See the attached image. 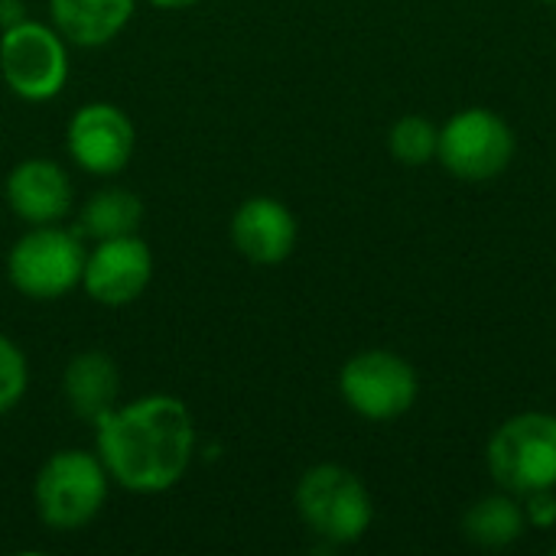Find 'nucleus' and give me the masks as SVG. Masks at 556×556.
I'll list each match as a JSON object with an SVG mask.
<instances>
[{
    "label": "nucleus",
    "mask_w": 556,
    "mask_h": 556,
    "mask_svg": "<svg viewBox=\"0 0 556 556\" xmlns=\"http://www.w3.org/2000/svg\"><path fill=\"white\" fill-rule=\"evenodd\" d=\"M143 218V202L130 189H101L81 208V235L104 241L121 235H137Z\"/></svg>",
    "instance_id": "obj_16"
},
{
    "label": "nucleus",
    "mask_w": 556,
    "mask_h": 556,
    "mask_svg": "<svg viewBox=\"0 0 556 556\" xmlns=\"http://www.w3.org/2000/svg\"><path fill=\"white\" fill-rule=\"evenodd\" d=\"M62 391H65L72 414L94 424L111 407H117V394H121L117 365L104 352H81L68 362Z\"/></svg>",
    "instance_id": "obj_14"
},
{
    "label": "nucleus",
    "mask_w": 556,
    "mask_h": 556,
    "mask_svg": "<svg viewBox=\"0 0 556 556\" xmlns=\"http://www.w3.org/2000/svg\"><path fill=\"white\" fill-rule=\"evenodd\" d=\"M65 143H68V156L85 173L114 176L130 163L137 147V130L117 104L91 101L72 114L65 127Z\"/></svg>",
    "instance_id": "obj_9"
},
{
    "label": "nucleus",
    "mask_w": 556,
    "mask_h": 556,
    "mask_svg": "<svg viewBox=\"0 0 556 556\" xmlns=\"http://www.w3.org/2000/svg\"><path fill=\"white\" fill-rule=\"evenodd\" d=\"M137 0H49L52 26L65 42L94 49L111 42L134 16Z\"/></svg>",
    "instance_id": "obj_13"
},
{
    "label": "nucleus",
    "mask_w": 556,
    "mask_h": 556,
    "mask_svg": "<svg viewBox=\"0 0 556 556\" xmlns=\"http://www.w3.org/2000/svg\"><path fill=\"white\" fill-rule=\"evenodd\" d=\"M20 20H26L23 16V3L20 0H0V26L7 29V26H13Z\"/></svg>",
    "instance_id": "obj_20"
},
{
    "label": "nucleus",
    "mask_w": 556,
    "mask_h": 556,
    "mask_svg": "<svg viewBox=\"0 0 556 556\" xmlns=\"http://www.w3.org/2000/svg\"><path fill=\"white\" fill-rule=\"evenodd\" d=\"M108 469L98 453L62 450L49 456L36 476L33 498L46 528L78 531L98 518L108 502Z\"/></svg>",
    "instance_id": "obj_4"
},
{
    "label": "nucleus",
    "mask_w": 556,
    "mask_h": 556,
    "mask_svg": "<svg viewBox=\"0 0 556 556\" xmlns=\"http://www.w3.org/2000/svg\"><path fill=\"white\" fill-rule=\"evenodd\" d=\"M296 218L293 212L270 195H254L238 205L231 215V244L235 251L261 267L283 264L296 248Z\"/></svg>",
    "instance_id": "obj_11"
},
{
    "label": "nucleus",
    "mask_w": 556,
    "mask_h": 556,
    "mask_svg": "<svg viewBox=\"0 0 556 556\" xmlns=\"http://www.w3.org/2000/svg\"><path fill=\"white\" fill-rule=\"evenodd\" d=\"M518 140L511 124L492 108H463L440 127L437 160L466 182L498 179L515 160Z\"/></svg>",
    "instance_id": "obj_5"
},
{
    "label": "nucleus",
    "mask_w": 556,
    "mask_h": 556,
    "mask_svg": "<svg viewBox=\"0 0 556 556\" xmlns=\"http://www.w3.org/2000/svg\"><path fill=\"white\" fill-rule=\"evenodd\" d=\"M153 280V254L137 235L104 238L85 254L81 287L94 303L127 306Z\"/></svg>",
    "instance_id": "obj_10"
},
{
    "label": "nucleus",
    "mask_w": 556,
    "mask_h": 556,
    "mask_svg": "<svg viewBox=\"0 0 556 556\" xmlns=\"http://www.w3.org/2000/svg\"><path fill=\"white\" fill-rule=\"evenodd\" d=\"M296 511L303 525L329 544H355L375 521V502L365 482L336 463L303 472L296 485Z\"/></svg>",
    "instance_id": "obj_3"
},
{
    "label": "nucleus",
    "mask_w": 556,
    "mask_h": 556,
    "mask_svg": "<svg viewBox=\"0 0 556 556\" xmlns=\"http://www.w3.org/2000/svg\"><path fill=\"white\" fill-rule=\"evenodd\" d=\"M29 384V368H26V355L20 352V345L7 336H0V414L13 410Z\"/></svg>",
    "instance_id": "obj_18"
},
{
    "label": "nucleus",
    "mask_w": 556,
    "mask_h": 556,
    "mask_svg": "<svg viewBox=\"0 0 556 556\" xmlns=\"http://www.w3.org/2000/svg\"><path fill=\"white\" fill-rule=\"evenodd\" d=\"M0 78L23 101H49L68 81L65 36L39 20H20L0 33Z\"/></svg>",
    "instance_id": "obj_8"
},
{
    "label": "nucleus",
    "mask_w": 556,
    "mask_h": 556,
    "mask_svg": "<svg viewBox=\"0 0 556 556\" xmlns=\"http://www.w3.org/2000/svg\"><path fill=\"white\" fill-rule=\"evenodd\" d=\"M85 248L81 238L68 228L33 225L7 257L10 283L29 300H59L81 283L85 274Z\"/></svg>",
    "instance_id": "obj_6"
},
{
    "label": "nucleus",
    "mask_w": 556,
    "mask_h": 556,
    "mask_svg": "<svg viewBox=\"0 0 556 556\" xmlns=\"http://www.w3.org/2000/svg\"><path fill=\"white\" fill-rule=\"evenodd\" d=\"M339 394L358 417L388 424L417 404L420 378L404 355L391 349H365L342 365Z\"/></svg>",
    "instance_id": "obj_7"
},
{
    "label": "nucleus",
    "mask_w": 556,
    "mask_h": 556,
    "mask_svg": "<svg viewBox=\"0 0 556 556\" xmlns=\"http://www.w3.org/2000/svg\"><path fill=\"white\" fill-rule=\"evenodd\" d=\"M525 531H528L525 508L505 489L498 495H485V498L472 502L463 515V538L482 551H505V547L518 544L525 538Z\"/></svg>",
    "instance_id": "obj_15"
},
{
    "label": "nucleus",
    "mask_w": 556,
    "mask_h": 556,
    "mask_svg": "<svg viewBox=\"0 0 556 556\" xmlns=\"http://www.w3.org/2000/svg\"><path fill=\"white\" fill-rule=\"evenodd\" d=\"M521 498H525L521 508H525L528 528H541V531L556 528V489H541V492H531Z\"/></svg>",
    "instance_id": "obj_19"
},
{
    "label": "nucleus",
    "mask_w": 556,
    "mask_h": 556,
    "mask_svg": "<svg viewBox=\"0 0 556 556\" xmlns=\"http://www.w3.org/2000/svg\"><path fill=\"white\" fill-rule=\"evenodd\" d=\"M547 3H556V0H547Z\"/></svg>",
    "instance_id": "obj_22"
},
{
    "label": "nucleus",
    "mask_w": 556,
    "mask_h": 556,
    "mask_svg": "<svg viewBox=\"0 0 556 556\" xmlns=\"http://www.w3.org/2000/svg\"><path fill=\"white\" fill-rule=\"evenodd\" d=\"M554 554H556V547H554Z\"/></svg>",
    "instance_id": "obj_23"
},
{
    "label": "nucleus",
    "mask_w": 556,
    "mask_h": 556,
    "mask_svg": "<svg viewBox=\"0 0 556 556\" xmlns=\"http://www.w3.org/2000/svg\"><path fill=\"white\" fill-rule=\"evenodd\" d=\"M150 3L160 10H186V7H195L199 0H150Z\"/></svg>",
    "instance_id": "obj_21"
},
{
    "label": "nucleus",
    "mask_w": 556,
    "mask_h": 556,
    "mask_svg": "<svg viewBox=\"0 0 556 556\" xmlns=\"http://www.w3.org/2000/svg\"><path fill=\"white\" fill-rule=\"evenodd\" d=\"M98 459L134 495H160L179 485L195 453V424L173 394H147L111 407L94 420Z\"/></svg>",
    "instance_id": "obj_1"
},
{
    "label": "nucleus",
    "mask_w": 556,
    "mask_h": 556,
    "mask_svg": "<svg viewBox=\"0 0 556 556\" xmlns=\"http://www.w3.org/2000/svg\"><path fill=\"white\" fill-rule=\"evenodd\" d=\"M7 205L26 225H55L72 212V179L52 160H23L7 176Z\"/></svg>",
    "instance_id": "obj_12"
},
{
    "label": "nucleus",
    "mask_w": 556,
    "mask_h": 556,
    "mask_svg": "<svg viewBox=\"0 0 556 556\" xmlns=\"http://www.w3.org/2000/svg\"><path fill=\"white\" fill-rule=\"evenodd\" d=\"M437 147H440V127L430 117L404 114L388 130V150L404 166H427L430 160H437Z\"/></svg>",
    "instance_id": "obj_17"
},
{
    "label": "nucleus",
    "mask_w": 556,
    "mask_h": 556,
    "mask_svg": "<svg viewBox=\"0 0 556 556\" xmlns=\"http://www.w3.org/2000/svg\"><path fill=\"white\" fill-rule=\"evenodd\" d=\"M485 463L498 489L511 495L556 489V414L525 410L508 417L492 433Z\"/></svg>",
    "instance_id": "obj_2"
}]
</instances>
